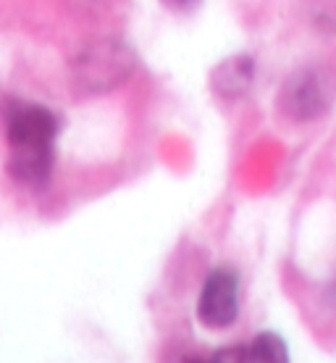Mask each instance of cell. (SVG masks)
<instances>
[{"label":"cell","mask_w":336,"mask_h":363,"mask_svg":"<svg viewBox=\"0 0 336 363\" xmlns=\"http://www.w3.org/2000/svg\"><path fill=\"white\" fill-rule=\"evenodd\" d=\"M6 140H8V172L18 184L45 187L53 172L58 118L53 111L27 100H11L3 106Z\"/></svg>","instance_id":"cell-1"},{"label":"cell","mask_w":336,"mask_h":363,"mask_svg":"<svg viewBox=\"0 0 336 363\" xmlns=\"http://www.w3.org/2000/svg\"><path fill=\"white\" fill-rule=\"evenodd\" d=\"M236 313H239V277L226 266L213 269L202 284L197 316L208 329H226L236 321Z\"/></svg>","instance_id":"cell-2"},{"label":"cell","mask_w":336,"mask_h":363,"mask_svg":"<svg viewBox=\"0 0 336 363\" xmlns=\"http://www.w3.org/2000/svg\"><path fill=\"white\" fill-rule=\"evenodd\" d=\"M328 82L320 72L297 74L284 92V108L294 118H313L328 108Z\"/></svg>","instance_id":"cell-3"},{"label":"cell","mask_w":336,"mask_h":363,"mask_svg":"<svg viewBox=\"0 0 336 363\" xmlns=\"http://www.w3.org/2000/svg\"><path fill=\"white\" fill-rule=\"evenodd\" d=\"M247 363H291L289 347L276 332H260L247 345Z\"/></svg>","instance_id":"cell-4"},{"label":"cell","mask_w":336,"mask_h":363,"mask_svg":"<svg viewBox=\"0 0 336 363\" xmlns=\"http://www.w3.org/2000/svg\"><path fill=\"white\" fill-rule=\"evenodd\" d=\"M205 363H247V347H242V345L224 347V350H219V353Z\"/></svg>","instance_id":"cell-5"},{"label":"cell","mask_w":336,"mask_h":363,"mask_svg":"<svg viewBox=\"0 0 336 363\" xmlns=\"http://www.w3.org/2000/svg\"><path fill=\"white\" fill-rule=\"evenodd\" d=\"M187 363H205V361H197V358H192V361H187Z\"/></svg>","instance_id":"cell-6"},{"label":"cell","mask_w":336,"mask_h":363,"mask_svg":"<svg viewBox=\"0 0 336 363\" xmlns=\"http://www.w3.org/2000/svg\"><path fill=\"white\" fill-rule=\"evenodd\" d=\"M171 3H190V0H171Z\"/></svg>","instance_id":"cell-7"}]
</instances>
